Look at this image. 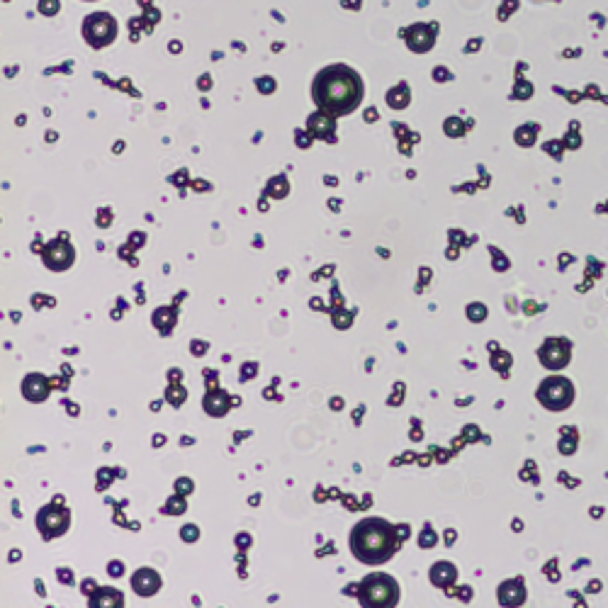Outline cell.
Listing matches in <instances>:
<instances>
[{
	"mask_svg": "<svg viewBox=\"0 0 608 608\" xmlns=\"http://www.w3.org/2000/svg\"><path fill=\"white\" fill-rule=\"evenodd\" d=\"M314 102L329 115H348L363 100V80L348 66H326L319 71L312 86Z\"/></svg>",
	"mask_w": 608,
	"mask_h": 608,
	"instance_id": "6da1fadb",
	"label": "cell"
},
{
	"mask_svg": "<svg viewBox=\"0 0 608 608\" xmlns=\"http://www.w3.org/2000/svg\"><path fill=\"white\" fill-rule=\"evenodd\" d=\"M351 550L363 565H382L399 550V535L382 518H363L351 530Z\"/></svg>",
	"mask_w": 608,
	"mask_h": 608,
	"instance_id": "7a4b0ae2",
	"label": "cell"
},
{
	"mask_svg": "<svg viewBox=\"0 0 608 608\" xmlns=\"http://www.w3.org/2000/svg\"><path fill=\"white\" fill-rule=\"evenodd\" d=\"M360 603L368 608H390L399 601V584L390 574H370L363 579L360 592H358Z\"/></svg>",
	"mask_w": 608,
	"mask_h": 608,
	"instance_id": "3957f363",
	"label": "cell"
},
{
	"mask_svg": "<svg viewBox=\"0 0 608 608\" xmlns=\"http://www.w3.org/2000/svg\"><path fill=\"white\" fill-rule=\"evenodd\" d=\"M83 37L95 49L107 47V44H113L115 37H117V22H115L113 15H107V12H93V15L86 17V22H83Z\"/></svg>",
	"mask_w": 608,
	"mask_h": 608,
	"instance_id": "277c9868",
	"label": "cell"
},
{
	"mask_svg": "<svg viewBox=\"0 0 608 608\" xmlns=\"http://www.w3.org/2000/svg\"><path fill=\"white\" fill-rule=\"evenodd\" d=\"M71 526V513L69 508L59 506V504H49L37 513V528L44 533V538H56L64 535Z\"/></svg>",
	"mask_w": 608,
	"mask_h": 608,
	"instance_id": "5b68a950",
	"label": "cell"
},
{
	"mask_svg": "<svg viewBox=\"0 0 608 608\" xmlns=\"http://www.w3.org/2000/svg\"><path fill=\"white\" fill-rule=\"evenodd\" d=\"M572 397H574V390H572V384L565 377L545 379L538 390V399L548 409H565V406H570Z\"/></svg>",
	"mask_w": 608,
	"mask_h": 608,
	"instance_id": "8992f818",
	"label": "cell"
},
{
	"mask_svg": "<svg viewBox=\"0 0 608 608\" xmlns=\"http://www.w3.org/2000/svg\"><path fill=\"white\" fill-rule=\"evenodd\" d=\"M44 263L51 270H66L73 263V246L66 241H51L44 251Z\"/></svg>",
	"mask_w": 608,
	"mask_h": 608,
	"instance_id": "52a82bcc",
	"label": "cell"
},
{
	"mask_svg": "<svg viewBox=\"0 0 608 608\" xmlns=\"http://www.w3.org/2000/svg\"><path fill=\"white\" fill-rule=\"evenodd\" d=\"M161 587V579L159 574H156L154 570H149V567H141V570H137V574L132 576V589L139 596H154L156 592H159Z\"/></svg>",
	"mask_w": 608,
	"mask_h": 608,
	"instance_id": "ba28073f",
	"label": "cell"
},
{
	"mask_svg": "<svg viewBox=\"0 0 608 608\" xmlns=\"http://www.w3.org/2000/svg\"><path fill=\"white\" fill-rule=\"evenodd\" d=\"M22 395H25L27 399H32V401L47 399V395H49L47 377H44V375H27V379L22 382Z\"/></svg>",
	"mask_w": 608,
	"mask_h": 608,
	"instance_id": "9c48e42d",
	"label": "cell"
},
{
	"mask_svg": "<svg viewBox=\"0 0 608 608\" xmlns=\"http://www.w3.org/2000/svg\"><path fill=\"white\" fill-rule=\"evenodd\" d=\"M204 411L209 417H224L229 411V397L224 392H212V395L204 397Z\"/></svg>",
	"mask_w": 608,
	"mask_h": 608,
	"instance_id": "30bf717a",
	"label": "cell"
},
{
	"mask_svg": "<svg viewBox=\"0 0 608 608\" xmlns=\"http://www.w3.org/2000/svg\"><path fill=\"white\" fill-rule=\"evenodd\" d=\"M455 567L450 565V562H438V565L431 567V582L436 584V587H448L450 582L455 579Z\"/></svg>",
	"mask_w": 608,
	"mask_h": 608,
	"instance_id": "8fae6325",
	"label": "cell"
},
{
	"mask_svg": "<svg viewBox=\"0 0 608 608\" xmlns=\"http://www.w3.org/2000/svg\"><path fill=\"white\" fill-rule=\"evenodd\" d=\"M91 606H95V608L115 606L117 608V606H122V594H119L117 589H100V592L91 598Z\"/></svg>",
	"mask_w": 608,
	"mask_h": 608,
	"instance_id": "7c38bea8",
	"label": "cell"
},
{
	"mask_svg": "<svg viewBox=\"0 0 608 608\" xmlns=\"http://www.w3.org/2000/svg\"><path fill=\"white\" fill-rule=\"evenodd\" d=\"M433 543H436V533H433L431 528H426L421 535V540H419V545H421V548H431Z\"/></svg>",
	"mask_w": 608,
	"mask_h": 608,
	"instance_id": "4fadbf2b",
	"label": "cell"
},
{
	"mask_svg": "<svg viewBox=\"0 0 608 608\" xmlns=\"http://www.w3.org/2000/svg\"><path fill=\"white\" fill-rule=\"evenodd\" d=\"M168 508H171V511H178V508H180V499H171V504H168Z\"/></svg>",
	"mask_w": 608,
	"mask_h": 608,
	"instance_id": "5bb4252c",
	"label": "cell"
}]
</instances>
